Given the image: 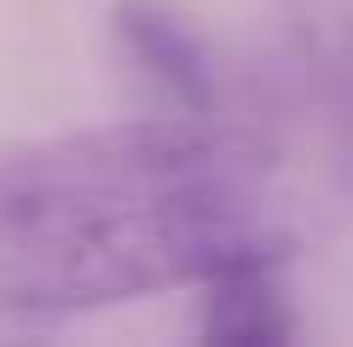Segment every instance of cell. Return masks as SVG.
<instances>
[{
	"instance_id": "obj_2",
	"label": "cell",
	"mask_w": 353,
	"mask_h": 347,
	"mask_svg": "<svg viewBox=\"0 0 353 347\" xmlns=\"http://www.w3.org/2000/svg\"><path fill=\"white\" fill-rule=\"evenodd\" d=\"M278 168V145L261 127L197 116H139V122L93 127V134L41 145L0 168V231L41 220L58 209L110 197H151L185 185H261Z\"/></svg>"
},
{
	"instance_id": "obj_3",
	"label": "cell",
	"mask_w": 353,
	"mask_h": 347,
	"mask_svg": "<svg viewBox=\"0 0 353 347\" xmlns=\"http://www.w3.org/2000/svg\"><path fill=\"white\" fill-rule=\"evenodd\" d=\"M116 35H122L128 52L168 87V98L180 110H197V116L220 110L214 58L203 47V35L174 6H163V0H122V6H116Z\"/></svg>"
},
{
	"instance_id": "obj_1",
	"label": "cell",
	"mask_w": 353,
	"mask_h": 347,
	"mask_svg": "<svg viewBox=\"0 0 353 347\" xmlns=\"http://www.w3.org/2000/svg\"><path fill=\"white\" fill-rule=\"evenodd\" d=\"M296 255V231L261 209V185H185L58 209L0 231V307L70 318L197 289L249 260Z\"/></svg>"
},
{
	"instance_id": "obj_4",
	"label": "cell",
	"mask_w": 353,
	"mask_h": 347,
	"mask_svg": "<svg viewBox=\"0 0 353 347\" xmlns=\"http://www.w3.org/2000/svg\"><path fill=\"white\" fill-rule=\"evenodd\" d=\"M278 260H249L209 278V307H203L197 336L214 347H278L296 336V313H290L284 289H278Z\"/></svg>"
}]
</instances>
